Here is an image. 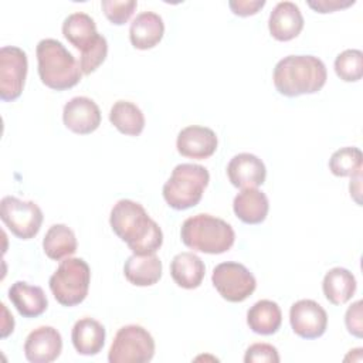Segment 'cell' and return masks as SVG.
Listing matches in <instances>:
<instances>
[{
	"label": "cell",
	"instance_id": "e0dca14e",
	"mask_svg": "<svg viewBox=\"0 0 363 363\" xmlns=\"http://www.w3.org/2000/svg\"><path fill=\"white\" fill-rule=\"evenodd\" d=\"M164 34L163 18L153 11L139 13L129 28V38L135 48L149 50L160 43Z\"/></svg>",
	"mask_w": 363,
	"mask_h": 363
},
{
	"label": "cell",
	"instance_id": "44dd1931",
	"mask_svg": "<svg viewBox=\"0 0 363 363\" xmlns=\"http://www.w3.org/2000/svg\"><path fill=\"white\" fill-rule=\"evenodd\" d=\"M235 216L245 224H259L267 218L269 203L265 193L257 187L242 189L233 201Z\"/></svg>",
	"mask_w": 363,
	"mask_h": 363
},
{
	"label": "cell",
	"instance_id": "836d02e7",
	"mask_svg": "<svg viewBox=\"0 0 363 363\" xmlns=\"http://www.w3.org/2000/svg\"><path fill=\"white\" fill-rule=\"evenodd\" d=\"M228 6L235 16L247 17L258 13V10L265 6V1L264 0H231Z\"/></svg>",
	"mask_w": 363,
	"mask_h": 363
},
{
	"label": "cell",
	"instance_id": "4dcf8cb0",
	"mask_svg": "<svg viewBox=\"0 0 363 363\" xmlns=\"http://www.w3.org/2000/svg\"><path fill=\"white\" fill-rule=\"evenodd\" d=\"M138 3L135 0H102L101 7L106 16V18L115 24H125L130 16L133 14Z\"/></svg>",
	"mask_w": 363,
	"mask_h": 363
},
{
	"label": "cell",
	"instance_id": "3957f363",
	"mask_svg": "<svg viewBox=\"0 0 363 363\" xmlns=\"http://www.w3.org/2000/svg\"><path fill=\"white\" fill-rule=\"evenodd\" d=\"M38 75L41 82L55 91H65L81 81L82 71L75 57L54 38H44L37 44Z\"/></svg>",
	"mask_w": 363,
	"mask_h": 363
},
{
	"label": "cell",
	"instance_id": "f546056e",
	"mask_svg": "<svg viewBox=\"0 0 363 363\" xmlns=\"http://www.w3.org/2000/svg\"><path fill=\"white\" fill-rule=\"evenodd\" d=\"M106 54H108V41L102 34H99L89 45L81 50L79 68L82 74L89 75L91 72H94L105 61Z\"/></svg>",
	"mask_w": 363,
	"mask_h": 363
},
{
	"label": "cell",
	"instance_id": "30bf717a",
	"mask_svg": "<svg viewBox=\"0 0 363 363\" xmlns=\"http://www.w3.org/2000/svg\"><path fill=\"white\" fill-rule=\"evenodd\" d=\"M27 68V55L21 48L14 45L0 48V98L3 101H14L21 95Z\"/></svg>",
	"mask_w": 363,
	"mask_h": 363
},
{
	"label": "cell",
	"instance_id": "ba28073f",
	"mask_svg": "<svg viewBox=\"0 0 363 363\" xmlns=\"http://www.w3.org/2000/svg\"><path fill=\"white\" fill-rule=\"evenodd\" d=\"M0 218L17 238L30 240L38 234L44 216L34 201L6 196L0 201Z\"/></svg>",
	"mask_w": 363,
	"mask_h": 363
},
{
	"label": "cell",
	"instance_id": "6da1fadb",
	"mask_svg": "<svg viewBox=\"0 0 363 363\" xmlns=\"http://www.w3.org/2000/svg\"><path fill=\"white\" fill-rule=\"evenodd\" d=\"M109 224L112 231L136 255L155 254L162 247L163 233L159 224L149 217L142 204L133 200L116 201L111 210Z\"/></svg>",
	"mask_w": 363,
	"mask_h": 363
},
{
	"label": "cell",
	"instance_id": "8992f818",
	"mask_svg": "<svg viewBox=\"0 0 363 363\" xmlns=\"http://www.w3.org/2000/svg\"><path fill=\"white\" fill-rule=\"evenodd\" d=\"M91 269L82 258H65L55 272L50 277V289L58 303L62 306H75L81 303L89 289Z\"/></svg>",
	"mask_w": 363,
	"mask_h": 363
},
{
	"label": "cell",
	"instance_id": "ffe728a7",
	"mask_svg": "<svg viewBox=\"0 0 363 363\" xmlns=\"http://www.w3.org/2000/svg\"><path fill=\"white\" fill-rule=\"evenodd\" d=\"M162 261L156 254H132L123 265L125 278L136 286L155 285L162 278Z\"/></svg>",
	"mask_w": 363,
	"mask_h": 363
},
{
	"label": "cell",
	"instance_id": "cb8c5ba5",
	"mask_svg": "<svg viewBox=\"0 0 363 363\" xmlns=\"http://www.w3.org/2000/svg\"><path fill=\"white\" fill-rule=\"evenodd\" d=\"M322 289L332 305H343L354 295L356 278L349 269L335 267L325 274Z\"/></svg>",
	"mask_w": 363,
	"mask_h": 363
},
{
	"label": "cell",
	"instance_id": "277c9868",
	"mask_svg": "<svg viewBox=\"0 0 363 363\" xmlns=\"http://www.w3.org/2000/svg\"><path fill=\"white\" fill-rule=\"evenodd\" d=\"M180 237L186 247L204 254H223L235 241V233L227 221L204 213L186 218Z\"/></svg>",
	"mask_w": 363,
	"mask_h": 363
},
{
	"label": "cell",
	"instance_id": "9a60e30c",
	"mask_svg": "<svg viewBox=\"0 0 363 363\" xmlns=\"http://www.w3.org/2000/svg\"><path fill=\"white\" fill-rule=\"evenodd\" d=\"M227 176L234 187L251 189L265 182L267 169L258 156L252 153H238L228 162Z\"/></svg>",
	"mask_w": 363,
	"mask_h": 363
},
{
	"label": "cell",
	"instance_id": "603a6c76",
	"mask_svg": "<svg viewBox=\"0 0 363 363\" xmlns=\"http://www.w3.org/2000/svg\"><path fill=\"white\" fill-rule=\"evenodd\" d=\"M282 323V312L277 302L261 299L247 312V325L254 333L272 335L278 332Z\"/></svg>",
	"mask_w": 363,
	"mask_h": 363
},
{
	"label": "cell",
	"instance_id": "d4e9b609",
	"mask_svg": "<svg viewBox=\"0 0 363 363\" xmlns=\"http://www.w3.org/2000/svg\"><path fill=\"white\" fill-rule=\"evenodd\" d=\"M62 35L71 45L81 51L89 45L99 35V33L96 31V24L91 16L77 11L65 17L62 23Z\"/></svg>",
	"mask_w": 363,
	"mask_h": 363
},
{
	"label": "cell",
	"instance_id": "2e32d148",
	"mask_svg": "<svg viewBox=\"0 0 363 363\" xmlns=\"http://www.w3.org/2000/svg\"><path fill=\"white\" fill-rule=\"evenodd\" d=\"M303 17L292 1H279L269 14L268 30L278 41H289L302 31Z\"/></svg>",
	"mask_w": 363,
	"mask_h": 363
},
{
	"label": "cell",
	"instance_id": "9c48e42d",
	"mask_svg": "<svg viewBox=\"0 0 363 363\" xmlns=\"http://www.w3.org/2000/svg\"><path fill=\"white\" fill-rule=\"evenodd\" d=\"M211 281L223 299L228 302L245 301L257 286L255 277L240 262H221L213 269Z\"/></svg>",
	"mask_w": 363,
	"mask_h": 363
},
{
	"label": "cell",
	"instance_id": "5bb4252c",
	"mask_svg": "<svg viewBox=\"0 0 363 363\" xmlns=\"http://www.w3.org/2000/svg\"><path fill=\"white\" fill-rule=\"evenodd\" d=\"M218 140L213 129L199 125L183 128L176 140L177 152L190 159H207L214 155Z\"/></svg>",
	"mask_w": 363,
	"mask_h": 363
},
{
	"label": "cell",
	"instance_id": "83f0119b",
	"mask_svg": "<svg viewBox=\"0 0 363 363\" xmlns=\"http://www.w3.org/2000/svg\"><path fill=\"white\" fill-rule=\"evenodd\" d=\"M363 155L359 147L346 146L332 153L329 159V169L335 176L346 177L362 173Z\"/></svg>",
	"mask_w": 363,
	"mask_h": 363
},
{
	"label": "cell",
	"instance_id": "4316f807",
	"mask_svg": "<svg viewBox=\"0 0 363 363\" xmlns=\"http://www.w3.org/2000/svg\"><path fill=\"white\" fill-rule=\"evenodd\" d=\"M111 123L123 135L138 136L145 128V115L139 106L129 101H116L109 111Z\"/></svg>",
	"mask_w": 363,
	"mask_h": 363
},
{
	"label": "cell",
	"instance_id": "8fae6325",
	"mask_svg": "<svg viewBox=\"0 0 363 363\" xmlns=\"http://www.w3.org/2000/svg\"><path fill=\"white\" fill-rule=\"evenodd\" d=\"M289 322L294 333L302 339L320 337L328 326L326 311L312 299H301L289 309Z\"/></svg>",
	"mask_w": 363,
	"mask_h": 363
},
{
	"label": "cell",
	"instance_id": "d6a6232c",
	"mask_svg": "<svg viewBox=\"0 0 363 363\" xmlns=\"http://www.w3.org/2000/svg\"><path fill=\"white\" fill-rule=\"evenodd\" d=\"M345 323L350 335L356 337L363 336V318H362V301L352 303L345 315Z\"/></svg>",
	"mask_w": 363,
	"mask_h": 363
},
{
	"label": "cell",
	"instance_id": "7c38bea8",
	"mask_svg": "<svg viewBox=\"0 0 363 363\" xmlns=\"http://www.w3.org/2000/svg\"><path fill=\"white\" fill-rule=\"evenodd\" d=\"M62 121L71 132L88 135L101 125V111L91 98L74 96L64 105Z\"/></svg>",
	"mask_w": 363,
	"mask_h": 363
},
{
	"label": "cell",
	"instance_id": "1f68e13d",
	"mask_svg": "<svg viewBox=\"0 0 363 363\" xmlns=\"http://www.w3.org/2000/svg\"><path fill=\"white\" fill-rule=\"evenodd\" d=\"M245 363H278L279 354L275 346L269 343H254L245 350Z\"/></svg>",
	"mask_w": 363,
	"mask_h": 363
},
{
	"label": "cell",
	"instance_id": "f1b7e54d",
	"mask_svg": "<svg viewBox=\"0 0 363 363\" xmlns=\"http://www.w3.org/2000/svg\"><path fill=\"white\" fill-rule=\"evenodd\" d=\"M335 72L345 82H356L363 77V52L345 50L335 60Z\"/></svg>",
	"mask_w": 363,
	"mask_h": 363
},
{
	"label": "cell",
	"instance_id": "d6986e66",
	"mask_svg": "<svg viewBox=\"0 0 363 363\" xmlns=\"http://www.w3.org/2000/svg\"><path fill=\"white\" fill-rule=\"evenodd\" d=\"M105 328L92 318H82L72 326L71 340L75 350L84 356L98 354L105 345Z\"/></svg>",
	"mask_w": 363,
	"mask_h": 363
},
{
	"label": "cell",
	"instance_id": "ac0fdd59",
	"mask_svg": "<svg viewBox=\"0 0 363 363\" xmlns=\"http://www.w3.org/2000/svg\"><path fill=\"white\" fill-rule=\"evenodd\" d=\"M9 299L24 318H37L43 315L48 306L43 288L30 285L26 281H17L10 286Z\"/></svg>",
	"mask_w": 363,
	"mask_h": 363
},
{
	"label": "cell",
	"instance_id": "484cf974",
	"mask_svg": "<svg viewBox=\"0 0 363 363\" xmlns=\"http://www.w3.org/2000/svg\"><path fill=\"white\" fill-rule=\"evenodd\" d=\"M77 247L78 242L75 234L65 224L51 225L43 238V250L45 255L55 261L68 258L77 251Z\"/></svg>",
	"mask_w": 363,
	"mask_h": 363
},
{
	"label": "cell",
	"instance_id": "52a82bcc",
	"mask_svg": "<svg viewBox=\"0 0 363 363\" xmlns=\"http://www.w3.org/2000/svg\"><path fill=\"white\" fill-rule=\"evenodd\" d=\"M155 354V340L140 325L122 326L111 345L109 363H146Z\"/></svg>",
	"mask_w": 363,
	"mask_h": 363
},
{
	"label": "cell",
	"instance_id": "7a4b0ae2",
	"mask_svg": "<svg viewBox=\"0 0 363 363\" xmlns=\"http://www.w3.org/2000/svg\"><path fill=\"white\" fill-rule=\"evenodd\" d=\"M326 78V67L315 55H286L277 62L272 74L275 89L289 98L320 91Z\"/></svg>",
	"mask_w": 363,
	"mask_h": 363
},
{
	"label": "cell",
	"instance_id": "e575fe53",
	"mask_svg": "<svg viewBox=\"0 0 363 363\" xmlns=\"http://www.w3.org/2000/svg\"><path fill=\"white\" fill-rule=\"evenodd\" d=\"M354 4V0H309L308 6L313 9L316 13H332L339 9H346Z\"/></svg>",
	"mask_w": 363,
	"mask_h": 363
},
{
	"label": "cell",
	"instance_id": "7402d4cb",
	"mask_svg": "<svg viewBox=\"0 0 363 363\" xmlns=\"http://www.w3.org/2000/svg\"><path fill=\"white\" fill-rule=\"evenodd\" d=\"M204 274L206 267L201 258L193 252H180L174 255L170 262V275L173 281L184 289L199 288L203 282Z\"/></svg>",
	"mask_w": 363,
	"mask_h": 363
},
{
	"label": "cell",
	"instance_id": "4fadbf2b",
	"mask_svg": "<svg viewBox=\"0 0 363 363\" xmlns=\"http://www.w3.org/2000/svg\"><path fill=\"white\" fill-rule=\"evenodd\" d=\"M61 333L52 326H40L31 330L24 342V354L31 363L54 362L61 354Z\"/></svg>",
	"mask_w": 363,
	"mask_h": 363
},
{
	"label": "cell",
	"instance_id": "5b68a950",
	"mask_svg": "<svg viewBox=\"0 0 363 363\" xmlns=\"http://www.w3.org/2000/svg\"><path fill=\"white\" fill-rule=\"evenodd\" d=\"M210 182L208 170L194 163L177 164L163 184V197L174 210H187L199 204Z\"/></svg>",
	"mask_w": 363,
	"mask_h": 363
}]
</instances>
